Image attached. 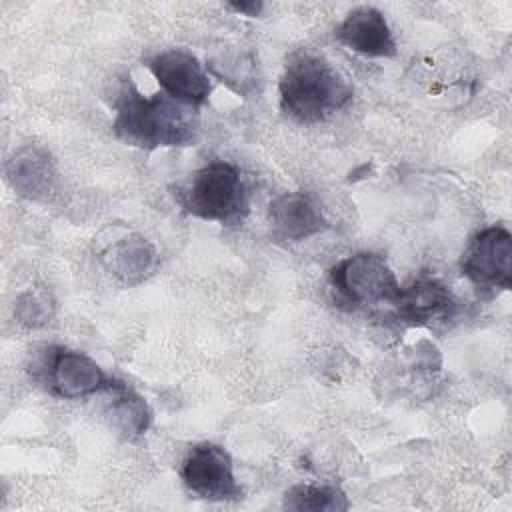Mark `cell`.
<instances>
[{
  "label": "cell",
  "instance_id": "6da1fadb",
  "mask_svg": "<svg viewBox=\"0 0 512 512\" xmlns=\"http://www.w3.org/2000/svg\"><path fill=\"white\" fill-rule=\"evenodd\" d=\"M114 134L128 146L146 150L190 146L198 138L200 122L192 106L170 96H142L126 78L116 98Z\"/></svg>",
  "mask_w": 512,
  "mask_h": 512
},
{
  "label": "cell",
  "instance_id": "7a4b0ae2",
  "mask_svg": "<svg viewBox=\"0 0 512 512\" xmlns=\"http://www.w3.org/2000/svg\"><path fill=\"white\" fill-rule=\"evenodd\" d=\"M282 112L290 118L314 124L342 110L352 100L350 82L318 52H294L278 82Z\"/></svg>",
  "mask_w": 512,
  "mask_h": 512
},
{
  "label": "cell",
  "instance_id": "3957f363",
  "mask_svg": "<svg viewBox=\"0 0 512 512\" xmlns=\"http://www.w3.org/2000/svg\"><path fill=\"white\" fill-rule=\"evenodd\" d=\"M174 196L188 214L226 226L244 222L250 210V192L242 172L226 160H212L196 170L184 186L176 188Z\"/></svg>",
  "mask_w": 512,
  "mask_h": 512
},
{
  "label": "cell",
  "instance_id": "277c9868",
  "mask_svg": "<svg viewBox=\"0 0 512 512\" xmlns=\"http://www.w3.org/2000/svg\"><path fill=\"white\" fill-rule=\"evenodd\" d=\"M334 290L350 304H392L400 284L386 258L374 252H358L340 260L330 270Z\"/></svg>",
  "mask_w": 512,
  "mask_h": 512
},
{
  "label": "cell",
  "instance_id": "5b68a950",
  "mask_svg": "<svg viewBox=\"0 0 512 512\" xmlns=\"http://www.w3.org/2000/svg\"><path fill=\"white\" fill-rule=\"evenodd\" d=\"M462 274L478 288L512 286V234L504 226L480 230L462 252Z\"/></svg>",
  "mask_w": 512,
  "mask_h": 512
},
{
  "label": "cell",
  "instance_id": "8992f818",
  "mask_svg": "<svg viewBox=\"0 0 512 512\" xmlns=\"http://www.w3.org/2000/svg\"><path fill=\"white\" fill-rule=\"evenodd\" d=\"M180 476L200 498L216 502L242 498V488L234 478L232 458L218 444H196L184 458Z\"/></svg>",
  "mask_w": 512,
  "mask_h": 512
},
{
  "label": "cell",
  "instance_id": "52a82bcc",
  "mask_svg": "<svg viewBox=\"0 0 512 512\" xmlns=\"http://www.w3.org/2000/svg\"><path fill=\"white\" fill-rule=\"evenodd\" d=\"M148 68L170 98L192 108L206 104L212 84L192 52L184 48L158 52L150 58Z\"/></svg>",
  "mask_w": 512,
  "mask_h": 512
},
{
  "label": "cell",
  "instance_id": "ba28073f",
  "mask_svg": "<svg viewBox=\"0 0 512 512\" xmlns=\"http://www.w3.org/2000/svg\"><path fill=\"white\" fill-rule=\"evenodd\" d=\"M46 382L52 394L72 400L110 390L116 380L90 356L66 348H52L46 364Z\"/></svg>",
  "mask_w": 512,
  "mask_h": 512
},
{
  "label": "cell",
  "instance_id": "9c48e42d",
  "mask_svg": "<svg viewBox=\"0 0 512 512\" xmlns=\"http://www.w3.org/2000/svg\"><path fill=\"white\" fill-rule=\"evenodd\" d=\"M400 322L410 326H426L436 320H448L456 312L452 292L430 276L416 278L410 286L400 288L396 300L390 304Z\"/></svg>",
  "mask_w": 512,
  "mask_h": 512
},
{
  "label": "cell",
  "instance_id": "30bf717a",
  "mask_svg": "<svg viewBox=\"0 0 512 512\" xmlns=\"http://www.w3.org/2000/svg\"><path fill=\"white\" fill-rule=\"evenodd\" d=\"M270 232L278 240L300 242L326 228L320 202L308 192H284L270 202Z\"/></svg>",
  "mask_w": 512,
  "mask_h": 512
},
{
  "label": "cell",
  "instance_id": "8fae6325",
  "mask_svg": "<svg viewBox=\"0 0 512 512\" xmlns=\"http://www.w3.org/2000/svg\"><path fill=\"white\" fill-rule=\"evenodd\" d=\"M336 38L368 58H390L396 54L392 30L384 14L374 6L354 8L336 28Z\"/></svg>",
  "mask_w": 512,
  "mask_h": 512
},
{
  "label": "cell",
  "instance_id": "7c38bea8",
  "mask_svg": "<svg viewBox=\"0 0 512 512\" xmlns=\"http://www.w3.org/2000/svg\"><path fill=\"white\" fill-rule=\"evenodd\" d=\"M6 178L20 196L42 200L54 190L56 172L50 156L42 148L22 146L6 162Z\"/></svg>",
  "mask_w": 512,
  "mask_h": 512
},
{
  "label": "cell",
  "instance_id": "4fadbf2b",
  "mask_svg": "<svg viewBox=\"0 0 512 512\" xmlns=\"http://www.w3.org/2000/svg\"><path fill=\"white\" fill-rule=\"evenodd\" d=\"M108 268L124 282H140L154 266L156 252L146 238L132 236L116 242L104 254Z\"/></svg>",
  "mask_w": 512,
  "mask_h": 512
},
{
  "label": "cell",
  "instance_id": "5bb4252c",
  "mask_svg": "<svg viewBox=\"0 0 512 512\" xmlns=\"http://www.w3.org/2000/svg\"><path fill=\"white\" fill-rule=\"evenodd\" d=\"M110 392H114V400H112V408H110L114 426L126 438L144 434L148 430L150 418H152L146 400L122 382H114Z\"/></svg>",
  "mask_w": 512,
  "mask_h": 512
},
{
  "label": "cell",
  "instance_id": "9a60e30c",
  "mask_svg": "<svg viewBox=\"0 0 512 512\" xmlns=\"http://www.w3.org/2000/svg\"><path fill=\"white\" fill-rule=\"evenodd\" d=\"M348 506L346 494L328 484H298L284 494V508L296 512H344Z\"/></svg>",
  "mask_w": 512,
  "mask_h": 512
},
{
  "label": "cell",
  "instance_id": "2e32d148",
  "mask_svg": "<svg viewBox=\"0 0 512 512\" xmlns=\"http://www.w3.org/2000/svg\"><path fill=\"white\" fill-rule=\"evenodd\" d=\"M208 68L226 82L232 90L240 94H248L254 90V64L252 58H244L242 54H222L216 60H210Z\"/></svg>",
  "mask_w": 512,
  "mask_h": 512
},
{
  "label": "cell",
  "instance_id": "e0dca14e",
  "mask_svg": "<svg viewBox=\"0 0 512 512\" xmlns=\"http://www.w3.org/2000/svg\"><path fill=\"white\" fill-rule=\"evenodd\" d=\"M16 314H18L20 322H24L28 326H40L48 318V302H46V298L38 296L36 292H26L20 296V300L16 304Z\"/></svg>",
  "mask_w": 512,
  "mask_h": 512
},
{
  "label": "cell",
  "instance_id": "ac0fdd59",
  "mask_svg": "<svg viewBox=\"0 0 512 512\" xmlns=\"http://www.w3.org/2000/svg\"><path fill=\"white\" fill-rule=\"evenodd\" d=\"M228 8H230L232 12H236V14H244V16L256 18V16L262 12L264 4H262L260 0H250V2H230V4H228Z\"/></svg>",
  "mask_w": 512,
  "mask_h": 512
}]
</instances>
